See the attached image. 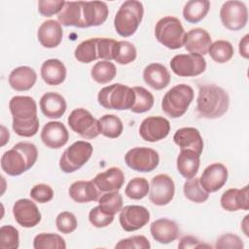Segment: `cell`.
<instances>
[{
	"label": "cell",
	"mask_w": 249,
	"mask_h": 249,
	"mask_svg": "<svg viewBox=\"0 0 249 249\" xmlns=\"http://www.w3.org/2000/svg\"><path fill=\"white\" fill-rule=\"evenodd\" d=\"M9 109L13 117L12 127L18 136H34L39 129L36 101L30 96L16 95L9 102Z\"/></svg>",
	"instance_id": "6da1fadb"
},
{
	"label": "cell",
	"mask_w": 249,
	"mask_h": 249,
	"mask_svg": "<svg viewBox=\"0 0 249 249\" xmlns=\"http://www.w3.org/2000/svg\"><path fill=\"white\" fill-rule=\"evenodd\" d=\"M230 97L228 92L216 85H202L198 89L196 113L200 118L218 119L228 111Z\"/></svg>",
	"instance_id": "7a4b0ae2"
},
{
	"label": "cell",
	"mask_w": 249,
	"mask_h": 249,
	"mask_svg": "<svg viewBox=\"0 0 249 249\" xmlns=\"http://www.w3.org/2000/svg\"><path fill=\"white\" fill-rule=\"evenodd\" d=\"M38 159V150L33 143L18 142L1 157V168L10 176H18L30 169Z\"/></svg>",
	"instance_id": "3957f363"
},
{
	"label": "cell",
	"mask_w": 249,
	"mask_h": 249,
	"mask_svg": "<svg viewBox=\"0 0 249 249\" xmlns=\"http://www.w3.org/2000/svg\"><path fill=\"white\" fill-rule=\"evenodd\" d=\"M143 16L144 7L140 1H124L114 18V27L116 32L124 38L133 35L140 25Z\"/></svg>",
	"instance_id": "277c9868"
},
{
	"label": "cell",
	"mask_w": 249,
	"mask_h": 249,
	"mask_svg": "<svg viewBox=\"0 0 249 249\" xmlns=\"http://www.w3.org/2000/svg\"><path fill=\"white\" fill-rule=\"evenodd\" d=\"M194 95V89L189 85H176L163 95L161 109L170 118H180L187 112Z\"/></svg>",
	"instance_id": "5b68a950"
},
{
	"label": "cell",
	"mask_w": 249,
	"mask_h": 249,
	"mask_svg": "<svg viewBox=\"0 0 249 249\" xmlns=\"http://www.w3.org/2000/svg\"><path fill=\"white\" fill-rule=\"evenodd\" d=\"M97 100L105 109L122 111L131 109L135 94L132 88L117 83L102 88L97 94Z\"/></svg>",
	"instance_id": "8992f818"
},
{
	"label": "cell",
	"mask_w": 249,
	"mask_h": 249,
	"mask_svg": "<svg viewBox=\"0 0 249 249\" xmlns=\"http://www.w3.org/2000/svg\"><path fill=\"white\" fill-rule=\"evenodd\" d=\"M185 34L181 21L175 17L161 18L155 26L156 39L169 50L183 47Z\"/></svg>",
	"instance_id": "52a82bcc"
},
{
	"label": "cell",
	"mask_w": 249,
	"mask_h": 249,
	"mask_svg": "<svg viewBox=\"0 0 249 249\" xmlns=\"http://www.w3.org/2000/svg\"><path fill=\"white\" fill-rule=\"evenodd\" d=\"M93 152L92 145L87 141H76L61 155L59 167L64 173H72L80 169L90 159Z\"/></svg>",
	"instance_id": "ba28073f"
},
{
	"label": "cell",
	"mask_w": 249,
	"mask_h": 249,
	"mask_svg": "<svg viewBox=\"0 0 249 249\" xmlns=\"http://www.w3.org/2000/svg\"><path fill=\"white\" fill-rule=\"evenodd\" d=\"M67 122L70 128L85 139H93L100 134L98 120L84 108L74 109Z\"/></svg>",
	"instance_id": "9c48e42d"
},
{
	"label": "cell",
	"mask_w": 249,
	"mask_h": 249,
	"mask_svg": "<svg viewBox=\"0 0 249 249\" xmlns=\"http://www.w3.org/2000/svg\"><path fill=\"white\" fill-rule=\"evenodd\" d=\"M126 165L137 172H151L160 162L158 152L149 147H135L128 150L124 156Z\"/></svg>",
	"instance_id": "30bf717a"
},
{
	"label": "cell",
	"mask_w": 249,
	"mask_h": 249,
	"mask_svg": "<svg viewBox=\"0 0 249 249\" xmlns=\"http://www.w3.org/2000/svg\"><path fill=\"white\" fill-rule=\"evenodd\" d=\"M170 67L179 77H195L205 71L206 60L204 56L197 53H180L172 57Z\"/></svg>",
	"instance_id": "8fae6325"
},
{
	"label": "cell",
	"mask_w": 249,
	"mask_h": 249,
	"mask_svg": "<svg viewBox=\"0 0 249 249\" xmlns=\"http://www.w3.org/2000/svg\"><path fill=\"white\" fill-rule=\"evenodd\" d=\"M222 24L232 31L242 29L248 20V10L246 5L237 0L226 1L220 10Z\"/></svg>",
	"instance_id": "7c38bea8"
},
{
	"label": "cell",
	"mask_w": 249,
	"mask_h": 249,
	"mask_svg": "<svg viewBox=\"0 0 249 249\" xmlns=\"http://www.w3.org/2000/svg\"><path fill=\"white\" fill-rule=\"evenodd\" d=\"M174 181L167 174H158L151 180L149 188V199L158 206L168 204L174 197Z\"/></svg>",
	"instance_id": "4fadbf2b"
},
{
	"label": "cell",
	"mask_w": 249,
	"mask_h": 249,
	"mask_svg": "<svg viewBox=\"0 0 249 249\" xmlns=\"http://www.w3.org/2000/svg\"><path fill=\"white\" fill-rule=\"evenodd\" d=\"M150 220L149 210L141 205H126L121 209L119 221L125 231H135L142 229Z\"/></svg>",
	"instance_id": "5bb4252c"
},
{
	"label": "cell",
	"mask_w": 249,
	"mask_h": 249,
	"mask_svg": "<svg viewBox=\"0 0 249 249\" xmlns=\"http://www.w3.org/2000/svg\"><path fill=\"white\" fill-rule=\"evenodd\" d=\"M170 131V124L161 116H150L145 118L140 126L139 134L147 142H158L164 139Z\"/></svg>",
	"instance_id": "9a60e30c"
},
{
	"label": "cell",
	"mask_w": 249,
	"mask_h": 249,
	"mask_svg": "<svg viewBox=\"0 0 249 249\" xmlns=\"http://www.w3.org/2000/svg\"><path fill=\"white\" fill-rule=\"evenodd\" d=\"M13 215L19 226L27 229L37 226L42 218L35 202L28 198H20L14 203Z\"/></svg>",
	"instance_id": "2e32d148"
},
{
	"label": "cell",
	"mask_w": 249,
	"mask_h": 249,
	"mask_svg": "<svg viewBox=\"0 0 249 249\" xmlns=\"http://www.w3.org/2000/svg\"><path fill=\"white\" fill-rule=\"evenodd\" d=\"M228 175V169L223 163L214 162L203 170L199 177V183L209 194L215 193L226 184Z\"/></svg>",
	"instance_id": "e0dca14e"
},
{
	"label": "cell",
	"mask_w": 249,
	"mask_h": 249,
	"mask_svg": "<svg viewBox=\"0 0 249 249\" xmlns=\"http://www.w3.org/2000/svg\"><path fill=\"white\" fill-rule=\"evenodd\" d=\"M69 139L66 126L60 122L47 123L41 131V140L50 149H59L63 147Z\"/></svg>",
	"instance_id": "ac0fdd59"
},
{
	"label": "cell",
	"mask_w": 249,
	"mask_h": 249,
	"mask_svg": "<svg viewBox=\"0 0 249 249\" xmlns=\"http://www.w3.org/2000/svg\"><path fill=\"white\" fill-rule=\"evenodd\" d=\"M152 237L160 244H169L177 239L180 231L178 225L167 218H160L154 221L150 226Z\"/></svg>",
	"instance_id": "d6986e66"
},
{
	"label": "cell",
	"mask_w": 249,
	"mask_h": 249,
	"mask_svg": "<svg viewBox=\"0 0 249 249\" xmlns=\"http://www.w3.org/2000/svg\"><path fill=\"white\" fill-rule=\"evenodd\" d=\"M212 44L210 34L203 28H193L185 34L184 47L190 53L204 55Z\"/></svg>",
	"instance_id": "ffe728a7"
},
{
	"label": "cell",
	"mask_w": 249,
	"mask_h": 249,
	"mask_svg": "<svg viewBox=\"0 0 249 249\" xmlns=\"http://www.w3.org/2000/svg\"><path fill=\"white\" fill-rule=\"evenodd\" d=\"M173 141L180 150H192L199 156L202 153L203 140L198 129L195 127H182L177 129L173 135Z\"/></svg>",
	"instance_id": "44dd1931"
},
{
	"label": "cell",
	"mask_w": 249,
	"mask_h": 249,
	"mask_svg": "<svg viewBox=\"0 0 249 249\" xmlns=\"http://www.w3.org/2000/svg\"><path fill=\"white\" fill-rule=\"evenodd\" d=\"M92 182L100 193L119 191L124 183V174L119 167H110L98 173Z\"/></svg>",
	"instance_id": "7402d4cb"
},
{
	"label": "cell",
	"mask_w": 249,
	"mask_h": 249,
	"mask_svg": "<svg viewBox=\"0 0 249 249\" xmlns=\"http://www.w3.org/2000/svg\"><path fill=\"white\" fill-rule=\"evenodd\" d=\"M63 31L61 24L54 20L49 19L44 21L37 31V38L40 44L47 49H53L60 45Z\"/></svg>",
	"instance_id": "603a6c76"
},
{
	"label": "cell",
	"mask_w": 249,
	"mask_h": 249,
	"mask_svg": "<svg viewBox=\"0 0 249 249\" xmlns=\"http://www.w3.org/2000/svg\"><path fill=\"white\" fill-rule=\"evenodd\" d=\"M220 203L223 209L226 211L233 212L239 209H249L248 199V186H244L242 189L231 188L223 193Z\"/></svg>",
	"instance_id": "cb8c5ba5"
},
{
	"label": "cell",
	"mask_w": 249,
	"mask_h": 249,
	"mask_svg": "<svg viewBox=\"0 0 249 249\" xmlns=\"http://www.w3.org/2000/svg\"><path fill=\"white\" fill-rule=\"evenodd\" d=\"M39 105L42 113L49 119L61 118L67 108L65 98L61 94L53 91L44 93L40 98Z\"/></svg>",
	"instance_id": "d4e9b609"
},
{
	"label": "cell",
	"mask_w": 249,
	"mask_h": 249,
	"mask_svg": "<svg viewBox=\"0 0 249 249\" xmlns=\"http://www.w3.org/2000/svg\"><path fill=\"white\" fill-rule=\"evenodd\" d=\"M109 9L105 2L88 1L83 2V18L85 26H99L104 23L108 18Z\"/></svg>",
	"instance_id": "484cf974"
},
{
	"label": "cell",
	"mask_w": 249,
	"mask_h": 249,
	"mask_svg": "<svg viewBox=\"0 0 249 249\" xmlns=\"http://www.w3.org/2000/svg\"><path fill=\"white\" fill-rule=\"evenodd\" d=\"M69 196L78 203L98 201L101 193L91 181H76L68 189Z\"/></svg>",
	"instance_id": "4316f807"
},
{
	"label": "cell",
	"mask_w": 249,
	"mask_h": 249,
	"mask_svg": "<svg viewBox=\"0 0 249 249\" xmlns=\"http://www.w3.org/2000/svg\"><path fill=\"white\" fill-rule=\"evenodd\" d=\"M37 81L35 70L29 66H18L12 70L8 82L11 88L17 91H26L32 89Z\"/></svg>",
	"instance_id": "83f0119b"
},
{
	"label": "cell",
	"mask_w": 249,
	"mask_h": 249,
	"mask_svg": "<svg viewBox=\"0 0 249 249\" xmlns=\"http://www.w3.org/2000/svg\"><path fill=\"white\" fill-rule=\"evenodd\" d=\"M144 82L152 89L160 90L170 82V74L166 67L160 63H151L143 70Z\"/></svg>",
	"instance_id": "f1b7e54d"
},
{
	"label": "cell",
	"mask_w": 249,
	"mask_h": 249,
	"mask_svg": "<svg viewBox=\"0 0 249 249\" xmlns=\"http://www.w3.org/2000/svg\"><path fill=\"white\" fill-rule=\"evenodd\" d=\"M57 20L64 26L86 28L83 18V1L65 2L64 7L57 15Z\"/></svg>",
	"instance_id": "f546056e"
},
{
	"label": "cell",
	"mask_w": 249,
	"mask_h": 249,
	"mask_svg": "<svg viewBox=\"0 0 249 249\" xmlns=\"http://www.w3.org/2000/svg\"><path fill=\"white\" fill-rule=\"evenodd\" d=\"M41 77L50 86L60 85L66 78V67L59 59H47L41 66Z\"/></svg>",
	"instance_id": "4dcf8cb0"
},
{
	"label": "cell",
	"mask_w": 249,
	"mask_h": 249,
	"mask_svg": "<svg viewBox=\"0 0 249 249\" xmlns=\"http://www.w3.org/2000/svg\"><path fill=\"white\" fill-rule=\"evenodd\" d=\"M195 151L180 150L176 160L178 172L186 179H191L196 176L198 171L200 159Z\"/></svg>",
	"instance_id": "1f68e13d"
},
{
	"label": "cell",
	"mask_w": 249,
	"mask_h": 249,
	"mask_svg": "<svg viewBox=\"0 0 249 249\" xmlns=\"http://www.w3.org/2000/svg\"><path fill=\"white\" fill-rule=\"evenodd\" d=\"M210 9L207 0H191L183 8V17L190 23H197L205 18Z\"/></svg>",
	"instance_id": "d6a6232c"
},
{
	"label": "cell",
	"mask_w": 249,
	"mask_h": 249,
	"mask_svg": "<svg viewBox=\"0 0 249 249\" xmlns=\"http://www.w3.org/2000/svg\"><path fill=\"white\" fill-rule=\"evenodd\" d=\"M100 133L108 138L119 137L124 129V124L121 119L113 114L103 115L99 120Z\"/></svg>",
	"instance_id": "836d02e7"
},
{
	"label": "cell",
	"mask_w": 249,
	"mask_h": 249,
	"mask_svg": "<svg viewBox=\"0 0 249 249\" xmlns=\"http://www.w3.org/2000/svg\"><path fill=\"white\" fill-rule=\"evenodd\" d=\"M117 74L116 66L113 62L108 60H101L96 62L90 71L91 78L93 81L100 85H105L111 82Z\"/></svg>",
	"instance_id": "e575fe53"
},
{
	"label": "cell",
	"mask_w": 249,
	"mask_h": 249,
	"mask_svg": "<svg viewBox=\"0 0 249 249\" xmlns=\"http://www.w3.org/2000/svg\"><path fill=\"white\" fill-rule=\"evenodd\" d=\"M208 53L215 62L226 63L233 56L234 50L229 41L217 40L210 45Z\"/></svg>",
	"instance_id": "d590c367"
},
{
	"label": "cell",
	"mask_w": 249,
	"mask_h": 249,
	"mask_svg": "<svg viewBox=\"0 0 249 249\" xmlns=\"http://www.w3.org/2000/svg\"><path fill=\"white\" fill-rule=\"evenodd\" d=\"M74 56L82 63H90L97 59V38H90L80 43L75 49Z\"/></svg>",
	"instance_id": "8d00e7d4"
},
{
	"label": "cell",
	"mask_w": 249,
	"mask_h": 249,
	"mask_svg": "<svg viewBox=\"0 0 249 249\" xmlns=\"http://www.w3.org/2000/svg\"><path fill=\"white\" fill-rule=\"evenodd\" d=\"M185 196L196 203H202L209 197V193L206 192L199 183V178L193 177L188 179L183 186Z\"/></svg>",
	"instance_id": "74e56055"
},
{
	"label": "cell",
	"mask_w": 249,
	"mask_h": 249,
	"mask_svg": "<svg viewBox=\"0 0 249 249\" xmlns=\"http://www.w3.org/2000/svg\"><path fill=\"white\" fill-rule=\"evenodd\" d=\"M33 247L35 249H65L66 243L59 234L42 232L34 237Z\"/></svg>",
	"instance_id": "f35d334b"
},
{
	"label": "cell",
	"mask_w": 249,
	"mask_h": 249,
	"mask_svg": "<svg viewBox=\"0 0 249 249\" xmlns=\"http://www.w3.org/2000/svg\"><path fill=\"white\" fill-rule=\"evenodd\" d=\"M132 89L135 94V100L130 109L131 112L141 114L151 110L154 106L155 101L152 92H150L143 87H134L132 88Z\"/></svg>",
	"instance_id": "ab89813d"
},
{
	"label": "cell",
	"mask_w": 249,
	"mask_h": 249,
	"mask_svg": "<svg viewBox=\"0 0 249 249\" xmlns=\"http://www.w3.org/2000/svg\"><path fill=\"white\" fill-rule=\"evenodd\" d=\"M98 206L105 213L115 215L123 208V196L118 191L104 193L98 199Z\"/></svg>",
	"instance_id": "60d3db41"
},
{
	"label": "cell",
	"mask_w": 249,
	"mask_h": 249,
	"mask_svg": "<svg viewBox=\"0 0 249 249\" xmlns=\"http://www.w3.org/2000/svg\"><path fill=\"white\" fill-rule=\"evenodd\" d=\"M137 52L133 44L128 41H118L114 50L113 60L119 64L126 65L134 61Z\"/></svg>",
	"instance_id": "b9f144b4"
},
{
	"label": "cell",
	"mask_w": 249,
	"mask_h": 249,
	"mask_svg": "<svg viewBox=\"0 0 249 249\" xmlns=\"http://www.w3.org/2000/svg\"><path fill=\"white\" fill-rule=\"evenodd\" d=\"M150 185L147 179L143 177H135L131 179L124 190V194L128 198L131 199H142L145 197L149 193Z\"/></svg>",
	"instance_id": "7bdbcfd3"
},
{
	"label": "cell",
	"mask_w": 249,
	"mask_h": 249,
	"mask_svg": "<svg viewBox=\"0 0 249 249\" xmlns=\"http://www.w3.org/2000/svg\"><path fill=\"white\" fill-rule=\"evenodd\" d=\"M19 246L18 231L12 225H5L0 230V247L17 249Z\"/></svg>",
	"instance_id": "ee69618b"
},
{
	"label": "cell",
	"mask_w": 249,
	"mask_h": 249,
	"mask_svg": "<svg viewBox=\"0 0 249 249\" xmlns=\"http://www.w3.org/2000/svg\"><path fill=\"white\" fill-rule=\"evenodd\" d=\"M55 226L57 230L65 234L73 232L78 226L75 215L68 211L60 212L55 218Z\"/></svg>",
	"instance_id": "f6af8a7d"
},
{
	"label": "cell",
	"mask_w": 249,
	"mask_h": 249,
	"mask_svg": "<svg viewBox=\"0 0 249 249\" xmlns=\"http://www.w3.org/2000/svg\"><path fill=\"white\" fill-rule=\"evenodd\" d=\"M117 42L113 38H97V57L108 61L113 60Z\"/></svg>",
	"instance_id": "bcb514c9"
},
{
	"label": "cell",
	"mask_w": 249,
	"mask_h": 249,
	"mask_svg": "<svg viewBox=\"0 0 249 249\" xmlns=\"http://www.w3.org/2000/svg\"><path fill=\"white\" fill-rule=\"evenodd\" d=\"M115 248L120 249H149L151 248V244L146 236L144 235H133L127 238L121 239L116 245Z\"/></svg>",
	"instance_id": "7dc6e473"
},
{
	"label": "cell",
	"mask_w": 249,
	"mask_h": 249,
	"mask_svg": "<svg viewBox=\"0 0 249 249\" xmlns=\"http://www.w3.org/2000/svg\"><path fill=\"white\" fill-rule=\"evenodd\" d=\"M89 221L95 228H105L114 221V215H109L99 206H95L89 213Z\"/></svg>",
	"instance_id": "c3c4849f"
},
{
	"label": "cell",
	"mask_w": 249,
	"mask_h": 249,
	"mask_svg": "<svg viewBox=\"0 0 249 249\" xmlns=\"http://www.w3.org/2000/svg\"><path fill=\"white\" fill-rule=\"evenodd\" d=\"M65 5L63 0H39L38 1V11L46 18L52 17L55 14H59Z\"/></svg>",
	"instance_id": "681fc988"
},
{
	"label": "cell",
	"mask_w": 249,
	"mask_h": 249,
	"mask_svg": "<svg viewBox=\"0 0 249 249\" xmlns=\"http://www.w3.org/2000/svg\"><path fill=\"white\" fill-rule=\"evenodd\" d=\"M31 198L39 203H47L53 197V191L51 186L47 184H37L30 190Z\"/></svg>",
	"instance_id": "f907efd6"
},
{
	"label": "cell",
	"mask_w": 249,
	"mask_h": 249,
	"mask_svg": "<svg viewBox=\"0 0 249 249\" xmlns=\"http://www.w3.org/2000/svg\"><path fill=\"white\" fill-rule=\"evenodd\" d=\"M216 248H238L242 249L244 247L241 238L232 233H225L221 235L215 244Z\"/></svg>",
	"instance_id": "816d5d0a"
},
{
	"label": "cell",
	"mask_w": 249,
	"mask_h": 249,
	"mask_svg": "<svg viewBox=\"0 0 249 249\" xmlns=\"http://www.w3.org/2000/svg\"><path fill=\"white\" fill-rule=\"evenodd\" d=\"M201 247H211L210 245H206L201 243L197 238L191 236V235H187L181 238L179 244H178V248H201Z\"/></svg>",
	"instance_id": "f5cc1de1"
},
{
	"label": "cell",
	"mask_w": 249,
	"mask_h": 249,
	"mask_svg": "<svg viewBox=\"0 0 249 249\" xmlns=\"http://www.w3.org/2000/svg\"><path fill=\"white\" fill-rule=\"evenodd\" d=\"M248 41H249V35L246 34V35L240 40L239 45H238V50H239L240 55H241L242 57L246 58V59L249 57V48H248L249 43H248Z\"/></svg>",
	"instance_id": "db71d44e"
},
{
	"label": "cell",
	"mask_w": 249,
	"mask_h": 249,
	"mask_svg": "<svg viewBox=\"0 0 249 249\" xmlns=\"http://www.w3.org/2000/svg\"><path fill=\"white\" fill-rule=\"evenodd\" d=\"M9 131L6 129L4 125H1V146L3 147L9 141Z\"/></svg>",
	"instance_id": "11a10c76"
},
{
	"label": "cell",
	"mask_w": 249,
	"mask_h": 249,
	"mask_svg": "<svg viewBox=\"0 0 249 249\" xmlns=\"http://www.w3.org/2000/svg\"><path fill=\"white\" fill-rule=\"evenodd\" d=\"M248 215H246L245 217H244V219H243V221H242V223H241V229H242V231H244V233H245V235L246 236H248L249 235V233H248V230H247V228H248Z\"/></svg>",
	"instance_id": "9f6ffc18"
}]
</instances>
